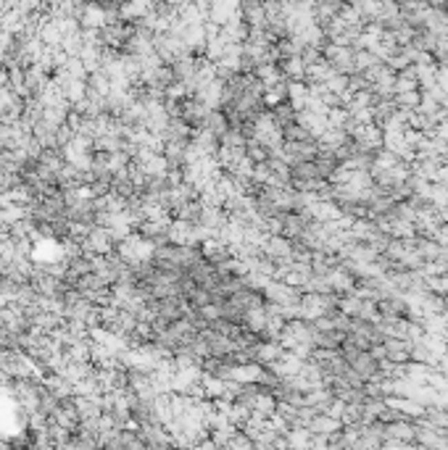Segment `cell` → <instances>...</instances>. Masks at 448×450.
Listing matches in <instances>:
<instances>
[{
    "label": "cell",
    "mask_w": 448,
    "mask_h": 450,
    "mask_svg": "<svg viewBox=\"0 0 448 450\" xmlns=\"http://www.w3.org/2000/svg\"><path fill=\"white\" fill-rule=\"evenodd\" d=\"M348 366H351V369H354V372H356V374L361 376L364 382L374 379V376H377V372H380V363H377V361L369 356V350H364V353H356L354 358L348 361Z\"/></svg>",
    "instance_id": "obj_1"
},
{
    "label": "cell",
    "mask_w": 448,
    "mask_h": 450,
    "mask_svg": "<svg viewBox=\"0 0 448 450\" xmlns=\"http://www.w3.org/2000/svg\"><path fill=\"white\" fill-rule=\"evenodd\" d=\"M435 85L448 95V63H438V72H435Z\"/></svg>",
    "instance_id": "obj_2"
}]
</instances>
